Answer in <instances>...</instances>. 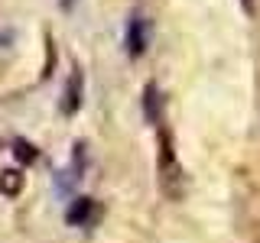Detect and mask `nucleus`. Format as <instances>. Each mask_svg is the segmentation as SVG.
Here are the masks:
<instances>
[{
	"instance_id": "f257e3e1",
	"label": "nucleus",
	"mask_w": 260,
	"mask_h": 243,
	"mask_svg": "<svg viewBox=\"0 0 260 243\" xmlns=\"http://www.w3.org/2000/svg\"><path fill=\"white\" fill-rule=\"evenodd\" d=\"M124 46H127V55L130 59H140V55L146 52V46H150V20L134 10L127 20V36H124Z\"/></svg>"
},
{
	"instance_id": "f03ea898",
	"label": "nucleus",
	"mask_w": 260,
	"mask_h": 243,
	"mask_svg": "<svg viewBox=\"0 0 260 243\" xmlns=\"http://www.w3.org/2000/svg\"><path fill=\"white\" fill-rule=\"evenodd\" d=\"M81 94H85V75H81V68L75 65V68H72V75H69V81H65V91H62V113H65V117L78 113Z\"/></svg>"
},
{
	"instance_id": "7ed1b4c3",
	"label": "nucleus",
	"mask_w": 260,
	"mask_h": 243,
	"mask_svg": "<svg viewBox=\"0 0 260 243\" xmlns=\"http://www.w3.org/2000/svg\"><path fill=\"white\" fill-rule=\"evenodd\" d=\"M65 221H69L72 227H88L94 221V201L91 198H75L72 208L65 211Z\"/></svg>"
},
{
	"instance_id": "20e7f679",
	"label": "nucleus",
	"mask_w": 260,
	"mask_h": 243,
	"mask_svg": "<svg viewBox=\"0 0 260 243\" xmlns=\"http://www.w3.org/2000/svg\"><path fill=\"white\" fill-rule=\"evenodd\" d=\"M159 107H162L159 88L156 85H146V91H143V110H146V120H150V124H159Z\"/></svg>"
},
{
	"instance_id": "39448f33",
	"label": "nucleus",
	"mask_w": 260,
	"mask_h": 243,
	"mask_svg": "<svg viewBox=\"0 0 260 243\" xmlns=\"http://www.w3.org/2000/svg\"><path fill=\"white\" fill-rule=\"evenodd\" d=\"M23 188V175L16 172V169H7V172H0V191L10 194V198H16Z\"/></svg>"
},
{
	"instance_id": "423d86ee",
	"label": "nucleus",
	"mask_w": 260,
	"mask_h": 243,
	"mask_svg": "<svg viewBox=\"0 0 260 243\" xmlns=\"http://www.w3.org/2000/svg\"><path fill=\"white\" fill-rule=\"evenodd\" d=\"M13 156L20 159V162H26V166H29V162H36L39 152H36V146H32V143H26V140H16V143H13Z\"/></svg>"
},
{
	"instance_id": "0eeeda50",
	"label": "nucleus",
	"mask_w": 260,
	"mask_h": 243,
	"mask_svg": "<svg viewBox=\"0 0 260 243\" xmlns=\"http://www.w3.org/2000/svg\"><path fill=\"white\" fill-rule=\"evenodd\" d=\"M244 4V10H254V0H241Z\"/></svg>"
}]
</instances>
